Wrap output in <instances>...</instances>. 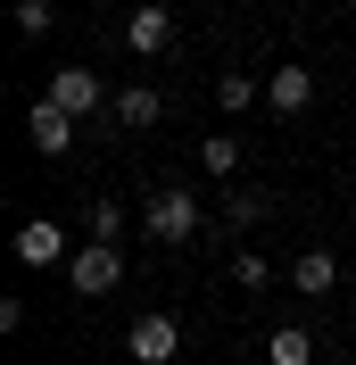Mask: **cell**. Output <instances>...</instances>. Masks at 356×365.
I'll return each mask as SVG.
<instances>
[{
	"label": "cell",
	"mask_w": 356,
	"mask_h": 365,
	"mask_svg": "<svg viewBox=\"0 0 356 365\" xmlns=\"http://www.w3.org/2000/svg\"><path fill=\"white\" fill-rule=\"evenodd\" d=\"M50 100H58L75 125H83V116H108V125H116V91L100 83L91 67H58V75H50Z\"/></svg>",
	"instance_id": "1"
},
{
	"label": "cell",
	"mask_w": 356,
	"mask_h": 365,
	"mask_svg": "<svg viewBox=\"0 0 356 365\" xmlns=\"http://www.w3.org/2000/svg\"><path fill=\"white\" fill-rule=\"evenodd\" d=\"M67 282H75V299H108L116 282H125V250H116V241H83V250L67 257Z\"/></svg>",
	"instance_id": "2"
},
{
	"label": "cell",
	"mask_w": 356,
	"mask_h": 365,
	"mask_svg": "<svg viewBox=\"0 0 356 365\" xmlns=\"http://www.w3.org/2000/svg\"><path fill=\"white\" fill-rule=\"evenodd\" d=\"M141 225H150V241H157V250H182V241H199V200L166 182V191L150 200V216H141Z\"/></svg>",
	"instance_id": "3"
},
{
	"label": "cell",
	"mask_w": 356,
	"mask_h": 365,
	"mask_svg": "<svg viewBox=\"0 0 356 365\" xmlns=\"http://www.w3.org/2000/svg\"><path fill=\"white\" fill-rule=\"evenodd\" d=\"M125 357L133 365H174L182 357V324L174 316H141L133 332H125Z\"/></svg>",
	"instance_id": "4"
},
{
	"label": "cell",
	"mask_w": 356,
	"mask_h": 365,
	"mask_svg": "<svg viewBox=\"0 0 356 365\" xmlns=\"http://www.w3.org/2000/svg\"><path fill=\"white\" fill-rule=\"evenodd\" d=\"M67 225H50V216H25V225H17V266H33V274H42V266H67Z\"/></svg>",
	"instance_id": "5"
},
{
	"label": "cell",
	"mask_w": 356,
	"mask_h": 365,
	"mask_svg": "<svg viewBox=\"0 0 356 365\" xmlns=\"http://www.w3.org/2000/svg\"><path fill=\"white\" fill-rule=\"evenodd\" d=\"M25 133H33V150H42V158H67L83 125H75V116H67V108H58V100L42 91V100H33V116H25Z\"/></svg>",
	"instance_id": "6"
},
{
	"label": "cell",
	"mask_w": 356,
	"mask_h": 365,
	"mask_svg": "<svg viewBox=\"0 0 356 365\" xmlns=\"http://www.w3.org/2000/svg\"><path fill=\"white\" fill-rule=\"evenodd\" d=\"M125 42H133L141 58H157V50H174V9H166V0H141L133 17H125Z\"/></svg>",
	"instance_id": "7"
},
{
	"label": "cell",
	"mask_w": 356,
	"mask_h": 365,
	"mask_svg": "<svg viewBox=\"0 0 356 365\" xmlns=\"http://www.w3.org/2000/svg\"><path fill=\"white\" fill-rule=\"evenodd\" d=\"M266 108H273V116H307V108H315V75L298 67V58L266 75Z\"/></svg>",
	"instance_id": "8"
},
{
	"label": "cell",
	"mask_w": 356,
	"mask_h": 365,
	"mask_svg": "<svg viewBox=\"0 0 356 365\" xmlns=\"http://www.w3.org/2000/svg\"><path fill=\"white\" fill-rule=\"evenodd\" d=\"M157 116H166V100H157L150 83H125V91H116V125H125V133H150Z\"/></svg>",
	"instance_id": "9"
},
{
	"label": "cell",
	"mask_w": 356,
	"mask_h": 365,
	"mask_svg": "<svg viewBox=\"0 0 356 365\" xmlns=\"http://www.w3.org/2000/svg\"><path fill=\"white\" fill-rule=\"evenodd\" d=\"M290 282H298V291H315V299L340 291V257H332V250H307L298 266H290Z\"/></svg>",
	"instance_id": "10"
},
{
	"label": "cell",
	"mask_w": 356,
	"mask_h": 365,
	"mask_svg": "<svg viewBox=\"0 0 356 365\" xmlns=\"http://www.w3.org/2000/svg\"><path fill=\"white\" fill-rule=\"evenodd\" d=\"M266 365H315V341L298 332V324H273L266 332Z\"/></svg>",
	"instance_id": "11"
},
{
	"label": "cell",
	"mask_w": 356,
	"mask_h": 365,
	"mask_svg": "<svg viewBox=\"0 0 356 365\" xmlns=\"http://www.w3.org/2000/svg\"><path fill=\"white\" fill-rule=\"evenodd\" d=\"M199 166H207L216 182H232V175H241V141H232V133H207V141H199Z\"/></svg>",
	"instance_id": "12"
},
{
	"label": "cell",
	"mask_w": 356,
	"mask_h": 365,
	"mask_svg": "<svg viewBox=\"0 0 356 365\" xmlns=\"http://www.w3.org/2000/svg\"><path fill=\"white\" fill-rule=\"evenodd\" d=\"M224 225H266V191L257 182H232L224 191Z\"/></svg>",
	"instance_id": "13"
},
{
	"label": "cell",
	"mask_w": 356,
	"mask_h": 365,
	"mask_svg": "<svg viewBox=\"0 0 356 365\" xmlns=\"http://www.w3.org/2000/svg\"><path fill=\"white\" fill-rule=\"evenodd\" d=\"M248 100H266V83H248V75H224V83H216V108L224 116H241Z\"/></svg>",
	"instance_id": "14"
},
{
	"label": "cell",
	"mask_w": 356,
	"mask_h": 365,
	"mask_svg": "<svg viewBox=\"0 0 356 365\" xmlns=\"http://www.w3.org/2000/svg\"><path fill=\"white\" fill-rule=\"evenodd\" d=\"M91 241H116V250H125V207H116V200L91 207Z\"/></svg>",
	"instance_id": "15"
},
{
	"label": "cell",
	"mask_w": 356,
	"mask_h": 365,
	"mask_svg": "<svg viewBox=\"0 0 356 365\" xmlns=\"http://www.w3.org/2000/svg\"><path fill=\"white\" fill-rule=\"evenodd\" d=\"M9 17H17V34H25V42H42V34H50V0H17Z\"/></svg>",
	"instance_id": "16"
},
{
	"label": "cell",
	"mask_w": 356,
	"mask_h": 365,
	"mask_svg": "<svg viewBox=\"0 0 356 365\" xmlns=\"http://www.w3.org/2000/svg\"><path fill=\"white\" fill-rule=\"evenodd\" d=\"M232 282H241V291H266V282H273V266H266L257 250H241V257H232Z\"/></svg>",
	"instance_id": "17"
}]
</instances>
